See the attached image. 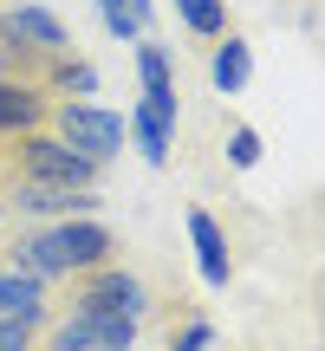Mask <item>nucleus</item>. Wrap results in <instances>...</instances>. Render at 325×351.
<instances>
[{
	"label": "nucleus",
	"instance_id": "nucleus-10",
	"mask_svg": "<svg viewBox=\"0 0 325 351\" xmlns=\"http://www.w3.org/2000/svg\"><path fill=\"white\" fill-rule=\"evenodd\" d=\"M248 78H254V46L241 33H221V39H215V52H208V85L221 91V98H241Z\"/></svg>",
	"mask_w": 325,
	"mask_h": 351
},
{
	"label": "nucleus",
	"instance_id": "nucleus-2",
	"mask_svg": "<svg viewBox=\"0 0 325 351\" xmlns=\"http://www.w3.org/2000/svg\"><path fill=\"white\" fill-rule=\"evenodd\" d=\"M59 52H78V46H72V26L46 0H0V65L7 72H26L39 85V65Z\"/></svg>",
	"mask_w": 325,
	"mask_h": 351
},
{
	"label": "nucleus",
	"instance_id": "nucleus-8",
	"mask_svg": "<svg viewBox=\"0 0 325 351\" xmlns=\"http://www.w3.org/2000/svg\"><path fill=\"white\" fill-rule=\"evenodd\" d=\"M189 247H195V267H202L208 287H228V280H234V247H228L215 208H202V202L189 208Z\"/></svg>",
	"mask_w": 325,
	"mask_h": 351
},
{
	"label": "nucleus",
	"instance_id": "nucleus-7",
	"mask_svg": "<svg viewBox=\"0 0 325 351\" xmlns=\"http://www.w3.org/2000/svg\"><path fill=\"white\" fill-rule=\"evenodd\" d=\"M137 104L156 111L162 124H176V111H182V98H176V65H169V52H162L156 39H137Z\"/></svg>",
	"mask_w": 325,
	"mask_h": 351
},
{
	"label": "nucleus",
	"instance_id": "nucleus-17",
	"mask_svg": "<svg viewBox=\"0 0 325 351\" xmlns=\"http://www.w3.org/2000/svg\"><path fill=\"white\" fill-rule=\"evenodd\" d=\"M0 351H39V332L20 319H0Z\"/></svg>",
	"mask_w": 325,
	"mask_h": 351
},
{
	"label": "nucleus",
	"instance_id": "nucleus-11",
	"mask_svg": "<svg viewBox=\"0 0 325 351\" xmlns=\"http://www.w3.org/2000/svg\"><path fill=\"white\" fill-rule=\"evenodd\" d=\"M39 85H46L52 98H91V91H98V65L78 59V52H59V59L39 65Z\"/></svg>",
	"mask_w": 325,
	"mask_h": 351
},
{
	"label": "nucleus",
	"instance_id": "nucleus-12",
	"mask_svg": "<svg viewBox=\"0 0 325 351\" xmlns=\"http://www.w3.org/2000/svg\"><path fill=\"white\" fill-rule=\"evenodd\" d=\"M176 20H182V33L202 39V46H215L221 33H234V26H228V0H176Z\"/></svg>",
	"mask_w": 325,
	"mask_h": 351
},
{
	"label": "nucleus",
	"instance_id": "nucleus-4",
	"mask_svg": "<svg viewBox=\"0 0 325 351\" xmlns=\"http://www.w3.org/2000/svg\"><path fill=\"white\" fill-rule=\"evenodd\" d=\"M65 300H85V306H98V313H124V319L150 313V287H143V274L124 267V261H104V267H91V274H72L65 280Z\"/></svg>",
	"mask_w": 325,
	"mask_h": 351
},
{
	"label": "nucleus",
	"instance_id": "nucleus-3",
	"mask_svg": "<svg viewBox=\"0 0 325 351\" xmlns=\"http://www.w3.org/2000/svg\"><path fill=\"white\" fill-rule=\"evenodd\" d=\"M46 130L59 143H72L78 156H91V163H111L117 150H124V117L117 111H104V104H91V98H52V117H46Z\"/></svg>",
	"mask_w": 325,
	"mask_h": 351
},
{
	"label": "nucleus",
	"instance_id": "nucleus-9",
	"mask_svg": "<svg viewBox=\"0 0 325 351\" xmlns=\"http://www.w3.org/2000/svg\"><path fill=\"white\" fill-rule=\"evenodd\" d=\"M0 319H20V326H46L52 319V293L39 274H26V267H0Z\"/></svg>",
	"mask_w": 325,
	"mask_h": 351
},
{
	"label": "nucleus",
	"instance_id": "nucleus-16",
	"mask_svg": "<svg viewBox=\"0 0 325 351\" xmlns=\"http://www.w3.org/2000/svg\"><path fill=\"white\" fill-rule=\"evenodd\" d=\"M98 20H104V26H111V33H117V39H143V26H137V20H130V7H124V0H98Z\"/></svg>",
	"mask_w": 325,
	"mask_h": 351
},
{
	"label": "nucleus",
	"instance_id": "nucleus-5",
	"mask_svg": "<svg viewBox=\"0 0 325 351\" xmlns=\"http://www.w3.org/2000/svg\"><path fill=\"white\" fill-rule=\"evenodd\" d=\"M0 195H7V215H26V221H65V215L104 208L98 189H52V182H26V176H0Z\"/></svg>",
	"mask_w": 325,
	"mask_h": 351
},
{
	"label": "nucleus",
	"instance_id": "nucleus-6",
	"mask_svg": "<svg viewBox=\"0 0 325 351\" xmlns=\"http://www.w3.org/2000/svg\"><path fill=\"white\" fill-rule=\"evenodd\" d=\"M46 117H52V91L33 85L26 72L0 65V143L26 137V130H46Z\"/></svg>",
	"mask_w": 325,
	"mask_h": 351
},
{
	"label": "nucleus",
	"instance_id": "nucleus-1",
	"mask_svg": "<svg viewBox=\"0 0 325 351\" xmlns=\"http://www.w3.org/2000/svg\"><path fill=\"white\" fill-rule=\"evenodd\" d=\"M7 267H26L39 280H72V274H91L104 261H124V234L104 228L98 215H65V221H39L33 234H13L0 247Z\"/></svg>",
	"mask_w": 325,
	"mask_h": 351
},
{
	"label": "nucleus",
	"instance_id": "nucleus-18",
	"mask_svg": "<svg viewBox=\"0 0 325 351\" xmlns=\"http://www.w3.org/2000/svg\"><path fill=\"white\" fill-rule=\"evenodd\" d=\"M7 221H13V215H7V195H0V228H7Z\"/></svg>",
	"mask_w": 325,
	"mask_h": 351
},
{
	"label": "nucleus",
	"instance_id": "nucleus-14",
	"mask_svg": "<svg viewBox=\"0 0 325 351\" xmlns=\"http://www.w3.org/2000/svg\"><path fill=\"white\" fill-rule=\"evenodd\" d=\"M169 351H215V326H208L202 313H189L182 326L169 332Z\"/></svg>",
	"mask_w": 325,
	"mask_h": 351
},
{
	"label": "nucleus",
	"instance_id": "nucleus-15",
	"mask_svg": "<svg viewBox=\"0 0 325 351\" xmlns=\"http://www.w3.org/2000/svg\"><path fill=\"white\" fill-rule=\"evenodd\" d=\"M228 163H234V169L261 163V130H254V124H228Z\"/></svg>",
	"mask_w": 325,
	"mask_h": 351
},
{
	"label": "nucleus",
	"instance_id": "nucleus-13",
	"mask_svg": "<svg viewBox=\"0 0 325 351\" xmlns=\"http://www.w3.org/2000/svg\"><path fill=\"white\" fill-rule=\"evenodd\" d=\"M124 130H130V137H137V150L150 156V163H169V124H162L156 111H143V104H137Z\"/></svg>",
	"mask_w": 325,
	"mask_h": 351
}]
</instances>
